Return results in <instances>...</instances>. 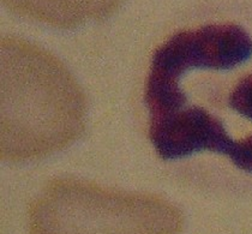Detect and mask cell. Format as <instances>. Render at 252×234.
<instances>
[{
  "instance_id": "obj_1",
  "label": "cell",
  "mask_w": 252,
  "mask_h": 234,
  "mask_svg": "<svg viewBox=\"0 0 252 234\" xmlns=\"http://www.w3.org/2000/svg\"><path fill=\"white\" fill-rule=\"evenodd\" d=\"M0 64L2 159L40 158L81 136L86 98L59 60L32 46L6 42Z\"/></svg>"
},
{
  "instance_id": "obj_3",
  "label": "cell",
  "mask_w": 252,
  "mask_h": 234,
  "mask_svg": "<svg viewBox=\"0 0 252 234\" xmlns=\"http://www.w3.org/2000/svg\"><path fill=\"white\" fill-rule=\"evenodd\" d=\"M252 57V38L235 24H210L175 34L153 57L144 98L180 90L188 71L232 70Z\"/></svg>"
},
{
  "instance_id": "obj_2",
  "label": "cell",
  "mask_w": 252,
  "mask_h": 234,
  "mask_svg": "<svg viewBox=\"0 0 252 234\" xmlns=\"http://www.w3.org/2000/svg\"><path fill=\"white\" fill-rule=\"evenodd\" d=\"M184 219L168 201L76 179H58L29 210L32 234H179Z\"/></svg>"
},
{
  "instance_id": "obj_6",
  "label": "cell",
  "mask_w": 252,
  "mask_h": 234,
  "mask_svg": "<svg viewBox=\"0 0 252 234\" xmlns=\"http://www.w3.org/2000/svg\"><path fill=\"white\" fill-rule=\"evenodd\" d=\"M228 158L235 167L252 173V134L243 139L235 140V145Z\"/></svg>"
},
{
  "instance_id": "obj_5",
  "label": "cell",
  "mask_w": 252,
  "mask_h": 234,
  "mask_svg": "<svg viewBox=\"0 0 252 234\" xmlns=\"http://www.w3.org/2000/svg\"><path fill=\"white\" fill-rule=\"evenodd\" d=\"M229 106L252 123V73L235 85L229 96Z\"/></svg>"
},
{
  "instance_id": "obj_4",
  "label": "cell",
  "mask_w": 252,
  "mask_h": 234,
  "mask_svg": "<svg viewBox=\"0 0 252 234\" xmlns=\"http://www.w3.org/2000/svg\"><path fill=\"white\" fill-rule=\"evenodd\" d=\"M149 136L158 156L165 160L188 158L199 151L231 155L235 140L222 122L196 106H188L150 117Z\"/></svg>"
}]
</instances>
